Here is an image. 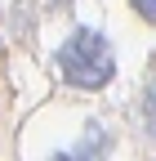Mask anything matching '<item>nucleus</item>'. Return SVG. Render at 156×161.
Returning <instances> with one entry per match:
<instances>
[{"instance_id": "nucleus-3", "label": "nucleus", "mask_w": 156, "mask_h": 161, "mask_svg": "<svg viewBox=\"0 0 156 161\" xmlns=\"http://www.w3.org/2000/svg\"><path fill=\"white\" fill-rule=\"evenodd\" d=\"M129 9L143 18V23H156V0H129Z\"/></svg>"}, {"instance_id": "nucleus-4", "label": "nucleus", "mask_w": 156, "mask_h": 161, "mask_svg": "<svg viewBox=\"0 0 156 161\" xmlns=\"http://www.w3.org/2000/svg\"><path fill=\"white\" fill-rule=\"evenodd\" d=\"M143 116H147V130L156 134V85L147 90V103H143Z\"/></svg>"}, {"instance_id": "nucleus-1", "label": "nucleus", "mask_w": 156, "mask_h": 161, "mask_svg": "<svg viewBox=\"0 0 156 161\" xmlns=\"http://www.w3.org/2000/svg\"><path fill=\"white\" fill-rule=\"evenodd\" d=\"M54 67H58V76H63L71 90H103L116 76L112 40L103 31H94V27H76L63 45L54 49Z\"/></svg>"}, {"instance_id": "nucleus-2", "label": "nucleus", "mask_w": 156, "mask_h": 161, "mask_svg": "<svg viewBox=\"0 0 156 161\" xmlns=\"http://www.w3.org/2000/svg\"><path fill=\"white\" fill-rule=\"evenodd\" d=\"M112 157V134L103 121H85V134L76 148H63V152H49V161H107Z\"/></svg>"}]
</instances>
